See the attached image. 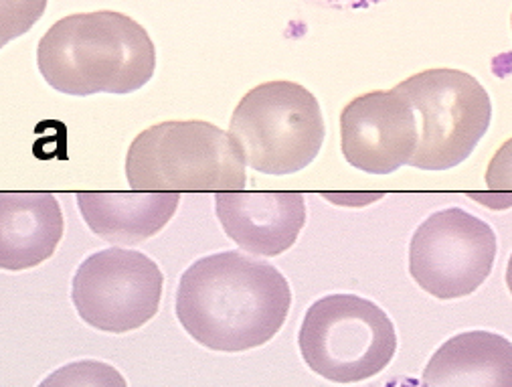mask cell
I'll return each mask as SVG.
<instances>
[{"instance_id": "cell-11", "label": "cell", "mask_w": 512, "mask_h": 387, "mask_svg": "<svg viewBox=\"0 0 512 387\" xmlns=\"http://www.w3.org/2000/svg\"><path fill=\"white\" fill-rule=\"evenodd\" d=\"M63 211L51 193L0 195V266L21 272L47 262L63 238Z\"/></svg>"}, {"instance_id": "cell-5", "label": "cell", "mask_w": 512, "mask_h": 387, "mask_svg": "<svg viewBox=\"0 0 512 387\" xmlns=\"http://www.w3.org/2000/svg\"><path fill=\"white\" fill-rule=\"evenodd\" d=\"M229 134L253 171L292 175L316 161L326 126L312 92L300 84L276 80L241 98L231 116Z\"/></svg>"}, {"instance_id": "cell-14", "label": "cell", "mask_w": 512, "mask_h": 387, "mask_svg": "<svg viewBox=\"0 0 512 387\" xmlns=\"http://www.w3.org/2000/svg\"><path fill=\"white\" fill-rule=\"evenodd\" d=\"M37 387H128V383L114 365L83 359L55 369Z\"/></svg>"}, {"instance_id": "cell-18", "label": "cell", "mask_w": 512, "mask_h": 387, "mask_svg": "<svg viewBox=\"0 0 512 387\" xmlns=\"http://www.w3.org/2000/svg\"><path fill=\"white\" fill-rule=\"evenodd\" d=\"M383 387H428L423 383V379H415V377H397L387 381Z\"/></svg>"}, {"instance_id": "cell-17", "label": "cell", "mask_w": 512, "mask_h": 387, "mask_svg": "<svg viewBox=\"0 0 512 387\" xmlns=\"http://www.w3.org/2000/svg\"><path fill=\"white\" fill-rule=\"evenodd\" d=\"M322 3L334 7V9H351V11H359V9H371L383 0H322Z\"/></svg>"}, {"instance_id": "cell-13", "label": "cell", "mask_w": 512, "mask_h": 387, "mask_svg": "<svg viewBox=\"0 0 512 387\" xmlns=\"http://www.w3.org/2000/svg\"><path fill=\"white\" fill-rule=\"evenodd\" d=\"M428 387H512V341L490 331L448 339L423 367Z\"/></svg>"}, {"instance_id": "cell-1", "label": "cell", "mask_w": 512, "mask_h": 387, "mask_svg": "<svg viewBox=\"0 0 512 387\" xmlns=\"http://www.w3.org/2000/svg\"><path fill=\"white\" fill-rule=\"evenodd\" d=\"M292 306L286 276L243 252L197 260L181 276L177 319L199 345L241 353L264 347L284 327Z\"/></svg>"}, {"instance_id": "cell-8", "label": "cell", "mask_w": 512, "mask_h": 387, "mask_svg": "<svg viewBox=\"0 0 512 387\" xmlns=\"http://www.w3.org/2000/svg\"><path fill=\"white\" fill-rule=\"evenodd\" d=\"M162 286L164 276L146 254L110 248L81 262L71 282V300L85 325L122 335L156 317Z\"/></svg>"}, {"instance_id": "cell-9", "label": "cell", "mask_w": 512, "mask_h": 387, "mask_svg": "<svg viewBox=\"0 0 512 387\" xmlns=\"http://www.w3.org/2000/svg\"><path fill=\"white\" fill-rule=\"evenodd\" d=\"M417 146V114L397 86L363 94L340 114V148L347 163L359 171L391 175L411 165Z\"/></svg>"}, {"instance_id": "cell-20", "label": "cell", "mask_w": 512, "mask_h": 387, "mask_svg": "<svg viewBox=\"0 0 512 387\" xmlns=\"http://www.w3.org/2000/svg\"><path fill=\"white\" fill-rule=\"evenodd\" d=\"M510 25H512V17H510Z\"/></svg>"}, {"instance_id": "cell-16", "label": "cell", "mask_w": 512, "mask_h": 387, "mask_svg": "<svg viewBox=\"0 0 512 387\" xmlns=\"http://www.w3.org/2000/svg\"><path fill=\"white\" fill-rule=\"evenodd\" d=\"M486 187L494 197H502V207L512 205V138L506 140L486 169Z\"/></svg>"}, {"instance_id": "cell-2", "label": "cell", "mask_w": 512, "mask_h": 387, "mask_svg": "<svg viewBox=\"0 0 512 387\" xmlns=\"http://www.w3.org/2000/svg\"><path fill=\"white\" fill-rule=\"evenodd\" d=\"M37 67L61 94L124 96L152 80L156 49L146 29L124 13H79L63 17L41 37Z\"/></svg>"}, {"instance_id": "cell-4", "label": "cell", "mask_w": 512, "mask_h": 387, "mask_svg": "<svg viewBox=\"0 0 512 387\" xmlns=\"http://www.w3.org/2000/svg\"><path fill=\"white\" fill-rule=\"evenodd\" d=\"M304 363L332 383H359L387 369L397 353V331L369 298L338 292L310 304L300 325Z\"/></svg>"}, {"instance_id": "cell-7", "label": "cell", "mask_w": 512, "mask_h": 387, "mask_svg": "<svg viewBox=\"0 0 512 387\" xmlns=\"http://www.w3.org/2000/svg\"><path fill=\"white\" fill-rule=\"evenodd\" d=\"M498 254L494 229L480 217L450 207L425 219L409 244V274L440 300L476 292L492 272Z\"/></svg>"}, {"instance_id": "cell-15", "label": "cell", "mask_w": 512, "mask_h": 387, "mask_svg": "<svg viewBox=\"0 0 512 387\" xmlns=\"http://www.w3.org/2000/svg\"><path fill=\"white\" fill-rule=\"evenodd\" d=\"M47 0H0V43L25 35L45 13Z\"/></svg>"}, {"instance_id": "cell-19", "label": "cell", "mask_w": 512, "mask_h": 387, "mask_svg": "<svg viewBox=\"0 0 512 387\" xmlns=\"http://www.w3.org/2000/svg\"><path fill=\"white\" fill-rule=\"evenodd\" d=\"M506 286H508V290L512 294V256H510L508 266H506Z\"/></svg>"}, {"instance_id": "cell-3", "label": "cell", "mask_w": 512, "mask_h": 387, "mask_svg": "<svg viewBox=\"0 0 512 387\" xmlns=\"http://www.w3.org/2000/svg\"><path fill=\"white\" fill-rule=\"evenodd\" d=\"M245 167L229 132L203 120H173L132 140L126 179L140 193H231L245 189Z\"/></svg>"}, {"instance_id": "cell-6", "label": "cell", "mask_w": 512, "mask_h": 387, "mask_svg": "<svg viewBox=\"0 0 512 387\" xmlns=\"http://www.w3.org/2000/svg\"><path fill=\"white\" fill-rule=\"evenodd\" d=\"M419 120V146L409 167L448 171L462 165L492 122V102L474 75L425 69L397 86Z\"/></svg>"}, {"instance_id": "cell-10", "label": "cell", "mask_w": 512, "mask_h": 387, "mask_svg": "<svg viewBox=\"0 0 512 387\" xmlns=\"http://www.w3.org/2000/svg\"><path fill=\"white\" fill-rule=\"evenodd\" d=\"M215 211L227 238L249 256L288 252L306 225V199L300 193H217Z\"/></svg>"}, {"instance_id": "cell-12", "label": "cell", "mask_w": 512, "mask_h": 387, "mask_svg": "<svg viewBox=\"0 0 512 387\" xmlns=\"http://www.w3.org/2000/svg\"><path fill=\"white\" fill-rule=\"evenodd\" d=\"M179 203V193H77L85 225L116 246H136L160 234Z\"/></svg>"}]
</instances>
